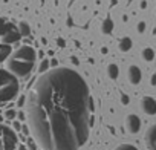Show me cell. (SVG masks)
<instances>
[{
  "mask_svg": "<svg viewBox=\"0 0 156 150\" xmlns=\"http://www.w3.org/2000/svg\"><path fill=\"white\" fill-rule=\"evenodd\" d=\"M90 92L76 70L44 72L28 95V121L43 150H78L90 132Z\"/></svg>",
  "mask_w": 156,
  "mask_h": 150,
  "instance_id": "cell-1",
  "label": "cell"
},
{
  "mask_svg": "<svg viewBox=\"0 0 156 150\" xmlns=\"http://www.w3.org/2000/svg\"><path fill=\"white\" fill-rule=\"evenodd\" d=\"M35 58L37 57H35L34 48L22 46L16 52H12L9 55V58L6 60L8 70L14 75V77H17V78H26L34 70Z\"/></svg>",
  "mask_w": 156,
  "mask_h": 150,
  "instance_id": "cell-2",
  "label": "cell"
},
{
  "mask_svg": "<svg viewBox=\"0 0 156 150\" xmlns=\"http://www.w3.org/2000/svg\"><path fill=\"white\" fill-rule=\"evenodd\" d=\"M19 89V78L14 77L9 70L0 67V104L12 101L17 97Z\"/></svg>",
  "mask_w": 156,
  "mask_h": 150,
  "instance_id": "cell-3",
  "label": "cell"
},
{
  "mask_svg": "<svg viewBox=\"0 0 156 150\" xmlns=\"http://www.w3.org/2000/svg\"><path fill=\"white\" fill-rule=\"evenodd\" d=\"M0 150H28V148L26 145L19 142V138L11 127L0 124Z\"/></svg>",
  "mask_w": 156,
  "mask_h": 150,
  "instance_id": "cell-4",
  "label": "cell"
},
{
  "mask_svg": "<svg viewBox=\"0 0 156 150\" xmlns=\"http://www.w3.org/2000/svg\"><path fill=\"white\" fill-rule=\"evenodd\" d=\"M20 38L19 29L5 19H0V43L11 45Z\"/></svg>",
  "mask_w": 156,
  "mask_h": 150,
  "instance_id": "cell-5",
  "label": "cell"
},
{
  "mask_svg": "<svg viewBox=\"0 0 156 150\" xmlns=\"http://www.w3.org/2000/svg\"><path fill=\"white\" fill-rule=\"evenodd\" d=\"M126 129L129 133H138L139 129H141V120L138 115L135 113H130L126 116Z\"/></svg>",
  "mask_w": 156,
  "mask_h": 150,
  "instance_id": "cell-6",
  "label": "cell"
},
{
  "mask_svg": "<svg viewBox=\"0 0 156 150\" xmlns=\"http://www.w3.org/2000/svg\"><path fill=\"white\" fill-rule=\"evenodd\" d=\"M141 109L147 115H156V100L151 97H142L141 98Z\"/></svg>",
  "mask_w": 156,
  "mask_h": 150,
  "instance_id": "cell-7",
  "label": "cell"
},
{
  "mask_svg": "<svg viewBox=\"0 0 156 150\" xmlns=\"http://www.w3.org/2000/svg\"><path fill=\"white\" fill-rule=\"evenodd\" d=\"M145 144L148 150H156V124L150 126L145 132Z\"/></svg>",
  "mask_w": 156,
  "mask_h": 150,
  "instance_id": "cell-8",
  "label": "cell"
},
{
  "mask_svg": "<svg viewBox=\"0 0 156 150\" xmlns=\"http://www.w3.org/2000/svg\"><path fill=\"white\" fill-rule=\"evenodd\" d=\"M141 77H142V72L138 66H130L129 70H127V78L132 84H138L141 81Z\"/></svg>",
  "mask_w": 156,
  "mask_h": 150,
  "instance_id": "cell-9",
  "label": "cell"
},
{
  "mask_svg": "<svg viewBox=\"0 0 156 150\" xmlns=\"http://www.w3.org/2000/svg\"><path fill=\"white\" fill-rule=\"evenodd\" d=\"M11 54H12V48H11V45L0 43V63H3L5 60H8Z\"/></svg>",
  "mask_w": 156,
  "mask_h": 150,
  "instance_id": "cell-10",
  "label": "cell"
},
{
  "mask_svg": "<svg viewBox=\"0 0 156 150\" xmlns=\"http://www.w3.org/2000/svg\"><path fill=\"white\" fill-rule=\"evenodd\" d=\"M132 38H129V37H124V38H121V41H119V51H122V52H127V51H130L132 49Z\"/></svg>",
  "mask_w": 156,
  "mask_h": 150,
  "instance_id": "cell-11",
  "label": "cell"
},
{
  "mask_svg": "<svg viewBox=\"0 0 156 150\" xmlns=\"http://www.w3.org/2000/svg\"><path fill=\"white\" fill-rule=\"evenodd\" d=\"M107 75L112 78V80H116L118 78V75H119V69L116 64H109L107 66Z\"/></svg>",
  "mask_w": 156,
  "mask_h": 150,
  "instance_id": "cell-12",
  "label": "cell"
},
{
  "mask_svg": "<svg viewBox=\"0 0 156 150\" xmlns=\"http://www.w3.org/2000/svg\"><path fill=\"white\" fill-rule=\"evenodd\" d=\"M101 31H103L104 34H110V32L113 31V22H112V19H106V20L103 22Z\"/></svg>",
  "mask_w": 156,
  "mask_h": 150,
  "instance_id": "cell-13",
  "label": "cell"
},
{
  "mask_svg": "<svg viewBox=\"0 0 156 150\" xmlns=\"http://www.w3.org/2000/svg\"><path fill=\"white\" fill-rule=\"evenodd\" d=\"M153 57H154V51H153L151 48H145V49L142 51V58H144L145 61H151Z\"/></svg>",
  "mask_w": 156,
  "mask_h": 150,
  "instance_id": "cell-14",
  "label": "cell"
},
{
  "mask_svg": "<svg viewBox=\"0 0 156 150\" xmlns=\"http://www.w3.org/2000/svg\"><path fill=\"white\" fill-rule=\"evenodd\" d=\"M19 32H20V35H29V26L26 23H20Z\"/></svg>",
  "mask_w": 156,
  "mask_h": 150,
  "instance_id": "cell-15",
  "label": "cell"
},
{
  "mask_svg": "<svg viewBox=\"0 0 156 150\" xmlns=\"http://www.w3.org/2000/svg\"><path fill=\"white\" fill-rule=\"evenodd\" d=\"M115 150H138L135 145H132V144H121V145H118Z\"/></svg>",
  "mask_w": 156,
  "mask_h": 150,
  "instance_id": "cell-16",
  "label": "cell"
},
{
  "mask_svg": "<svg viewBox=\"0 0 156 150\" xmlns=\"http://www.w3.org/2000/svg\"><path fill=\"white\" fill-rule=\"evenodd\" d=\"M48 67H49V61L48 60H43L41 61V66H40V72H48Z\"/></svg>",
  "mask_w": 156,
  "mask_h": 150,
  "instance_id": "cell-17",
  "label": "cell"
},
{
  "mask_svg": "<svg viewBox=\"0 0 156 150\" xmlns=\"http://www.w3.org/2000/svg\"><path fill=\"white\" fill-rule=\"evenodd\" d=\"M5 116H6L8 120H14V118H16V110H12V109H8V110L5 112Z\"/></svg>",
  "mask_w": 156,
  "mask_h": 150,
  "instance_id": "cell-18",
  "label": "cell"
},
{
  "mask_svg": "<svg viewBox=\"0 0 156 150\" xmlns=\"http://www.w3.org/2000/svg\"><path fill=\"white\" fill-rule=\"evenodd\" d=\"M28 147H29L31 150H35V148H37V142H35L32 138H29V139H28Z\"/></svg>",
  "mask_w": 156,
  "mask_h": 150,
  "instance_id": "cell-19",
  "label": "cell"
},
{
  "mask_svg": "<svg viewBox=\"0 0 156 150\" xmlns=\"http://www.w3.org/2000/svg\"><path fill=\"white\" fill-rule=\"evenodd\" d=\"M136 29H138V32H139V34H142V32L145 31V23H144V22H139V23H138V26H136Z\"/></svg>",
  "mask_w": 156,
  "mask_h": 150,
  "instance_id": "cell-20",
  "label": "cell"
},
{
  "mask_svg": "<svg viewBox=\"0 0 156 150\" xmlns=\"http://www.w3.org/2000/svg\"><path fill=\"white\" fill-rule=\"evenodd\" d=\"M150 83H151V86H156V73H153V75H151Z\"/></svg>",
  "mask_w": 156,
  "mask_h": 150,
  "instance_id": "cell-21",
  "label": "cell"
},
{
  "mask_svg": "<svg viewBox=\"0 0 156 150\" xmlns=\"http://www.w3.org/2000/svg\"><path fill=\"white\" fill-rule=\"evenodd\" d=\"M14 129H16V130H20V129H22V124H20L19 121H14Z\"/></svg>",
  "mask_w": 156,
  "mask_h": 150,
  "instance_id": "cell-22",
  "label": "cell"
},
{
  "mask_svg": "<svg viewBox=\"0 0 156 150\" xmlns=\"http://www.w3.org/2000/svg\"><path fill=\"white\" fill-rule=\"evenodd\" d=\"M22 129H23V133H25V135H28V127H26V126H23Z\"/></svg>",
  "mask_w": 156,
  "mask_h": 150,
  "instance_id": "cell-23",
  "label": "cell"
},
{
  "mask_svg": "<svg viewBox=\"0 0 156 150\" xmlns=\"http://www.w3.org/2000/svg\"><path fill=\"white\" fill-rule=\"evenodd\" d=\"M19 118H20V120H25V115H23V112H20V113H19Z\"/></svg>",
  "mask_w": 156,
  "mask_h": 150,
  "instance_id": "cell-24",
  "label": "cell"
},
{
  "mask_svg": "<svg viewBox=\"0 0 156 150\" xmlns=\"http://www.w3.org/2000/svg\"><path fill=\"white\" fill-rule=\"evenodd\" d=\"M2 121H3V116H2V115H0V124H2Z\"/></svg>",
  "mask_w": 156,
  "mask_h": 150,
  "instance_id": "cell-25",
  "label": "cell"
}]
</instances>
